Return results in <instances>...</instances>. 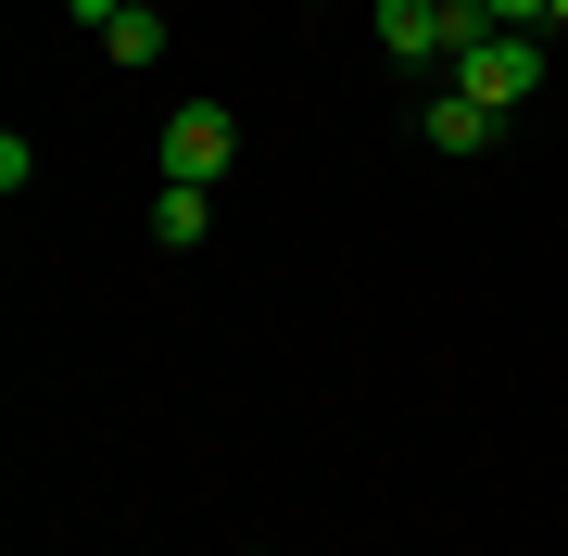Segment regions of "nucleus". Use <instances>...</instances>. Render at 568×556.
<instances>
[{
    "label": "nucleus",
    "instance_id": "nucleus-1",
    "mask_svg": "<svg viewBox=\"0 0 568 556\" xmlns=\"http://www.w3.org/2000/svg\"><path fill=\"white\" fill-rule=\"evenodd\" d=\"M443 89H467V102H493V114H518L530 89H544V26H480V39L455 51Z\"/></svg>",
    "mask_w": 568,
    "mask_h": 556
},
{
    "label": "nucleus",
    "instance_id": "nucleus-2",
    "mask_svg": "<svg viewBox=\"0 0 568 556\" xmlns=\"http://www.w3.org/2000/svg\"><path fill=\"white\" fill-rule=\"evenodd\" d=\"M366 26H379L392 63H429V77H455V51L480 39V13H467V0H379Z\"/></svg>",
    "mask_w": 568,
    "mask_h": 556
},
{
    "label": "nucleus",
    "instance_id": "nucleus-3",
    "mask_svg": "<svg viewBox=\"0 0 568 556\" xmlns=\"http://www.w3.org/2000/svg\"><path fill=\"white\" fill-rule=\"evenodd\" d=\"M227 152H241V114H227V102H178V114H164V178L215 190V178H227Z\"/></svg>",
    "mask_w": 568,
    "mask_h": 556
},
{
    "label": "nucleus",
    "instance_id": "nucleus-4",
    "mask_svg": "<svg viewBox=\"0 0 568 556\" xmlns=\"http://www.w3.org/2000/svg\"><path fill=\"white\" fill-rule=\"evenodd\" d=\"M417 127H429V152H493V127H506V114H493V102H467V89H429Z\"/></svg>",
    "mask_w": 568,
    "mask_h": 556
},
{
    "label": "nucleus",
    "instance_id": "nucleus-5",
    "mask_svg": "<svg viewBox=\"0 0 568 556\" xmlns=\"http://www.w3.org/2000/svg\"><path fill=\"white\" fill-rule=\"evenodd\" d=\"M203 228H215V190H190V178H164V190H152V241H164V253H190Z\"/></svg>",
    "mask_w": 568,
    "mask_h": 556
},
{
    "label": "nucleus",
    "instance_id": "nucleus-6",
    "mask_svg": "<svg viewBox=\"0 0 568 556\" xmlns=\"http://www.w3.org/2000/svg\"><path fill=\"white\" fill-rule=\"evenodd\" d=\"M102 51L126 63V77H140V63H164V13H114V26H102Z\"/></svg>",
    "mask_w": 568,
    "mask_h": 556
},
{
    "label": "nucleus",
    "instance_id": "nucleus-7",
    "mask_svg": "<svg viewBox=\"0 0 568 556\" xmlns=\"http://www.w3.org/2000/svg\"><path fill=\"white\" fill-rule=\"evenodd\" d=\"M480 26H556V0H467Z\"/></svg>",
    "mask_w": 568,
    "mask_h": 556
},
{
    "label": "nucleus",
    "instance_id": "nucleus-8",
    "mask_svg": "<svg viewBox=\"0 0 568 556\" xmlns=\"http://www.w3.org/2000/svg\"><path fill=\"white\" fill-rule=\"evenodd\" d=\"M63 13H77V26H89V39H102V26L126 13V0H63Z\"/></svg>",
    "mask_w": 568,
    "mask_h": 556
},
{
    "label": "nucleus",
    "instance_id": "nucleus-9",
    "mask_svg": "<svg viewBox=\"0 0 568 556\" xmlns=\"http://www.w3.org/2000/svg\"><path fill=\"white\" fill-rule=\"evenodd\" d=\"M241 556H278V544H241Z\"/></svg>",
    "mask_w": 568,
    "mask_h": 556
},
{
    "label": "nucleus",
    "instance_id": "nucleus-10",
    "mask_svg": "<svg viewBox=\"0 0 568 556\" xmlns=\"http://www.w3.org/2000/svg\"><path fill=\"white\" fill-rule=\"evenodd\" d=\"M126 13H152V0H126Z\"/></svg>",
    "mask_w": 568,
    "mask_h": 556
},
{
    "label": "nucleus",
    "instance_id": "nucleus-11",
    "mask_svg": "<svg viewBox=\"0 0 568 556\" xmlns=\"http://www.w3.org/2000/svg\"><path fill=\"white\" fill-rule=\"evenodd\" d=\"M304 13H328V0H304Z\"/></svg>",
    "mask_w": 568,
    "mask_h": 556
},
{
    "label": "nucleus",
    "instance_id": "nucleus-12",
    "mask_svg": "<svg viewBox=\"0 0 568 556\" xmlns=\"http://www.w3.org/2000/svg\"><path fill=\"white\" fill-rule=\"evenodd\" d=\"M556 26H568V0H556Z\"/></svg>",
    "mask_w": 568,
    "mask_h": 556
}]
</instances>
